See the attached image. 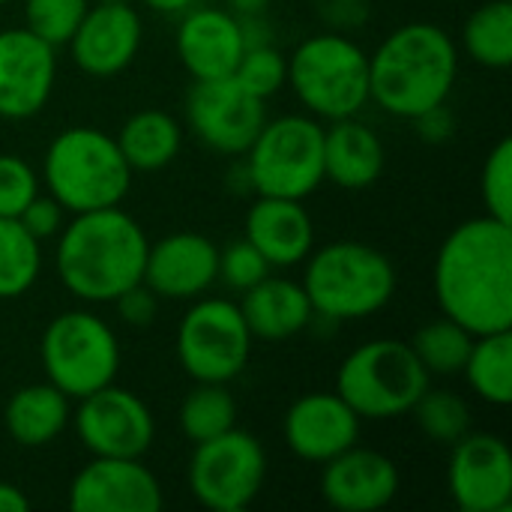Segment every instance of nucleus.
Wrapping results in <instances>:
<instances>
[{
    "mask_svg": "<svg viewBox=\"0 0 512 512\" xmlns=\"http://www.w3.org/2000/svg\"><path fill=\"white\" fill-rule=\"evenodd\" d=\"M441 315L468 333L512 330V225L483 213L456 225L432 267Z\"/></svg>",
    "mask_w": 512,
    "mask_h": 512,
    "instance_id": "1",
    "label": "nucleus"
},
{
    "mask_svg": "<svg viewBox=\"0 0 512 512\" xmlns=\"http://www.w3.org/2000/svg\"><path fill=\"white\" fill-rule=\"evenodd\" d=\"M150 237L135 216L117 207L72 213L57 234V276L81 303H111L141 282Z\"/></svg>",
    "mask_w": 512,
    "mask_h": 512,
    "instance_id": "2",
    "label": "nucleus"
},
{
    "mask_svg": "<svg viewBox=\"0 0 512 512\" xmlns=\"http://www.w3.org/2000/svg\"><path fill=\"white\" fill-rule=\"evenodd\" d=\"M459 78V45L432 21H408L369 54V102L399 120H414L450 99Z\"/></svg>",
    "mask_w": 512,
    "mask_h": 512,
    "instance_id": "3",
    "label": "nucleus"
},
{
    "mask_svg": "<svg viewBox=\"0 0 512 512\" xmlns=\"http://www.w3.org/2000/svg\"><path fill=\"white\" fill-rule=\"evenodd\" d=\"M303 291L315 318L330 324H348L378 315L390 306L399 276L393 261L369 243L336 240L315 246L303 261Z\"/></svg>",
    "mask_w": 512,
    "mask_h": 512,
    "instance_id": "4",
    "label": "nucleus"
},
{
    "mask_svg": "<svg viewBox=\"0 0 512 512\" xmlns=\"http://www.w3.org/2000/svg\"><path fill=\"white\" fill-rule=\"evenodd\" d=\"M132 174L111 135L96 126H69L45 147L39 180L66 213H87L123 204Z\"/></svg>",
    "mask_w": 512,
    "mask_h": 512,
    "instance_id": "5",
    "label": "nucleus"
},
{
    "mask_svg": "<svg viewBox=\"0 0 512 512\" xmlns=\"http://www.w3.org/2000/svg\"><path fill=\"white\" fill-rule=\"evenodd\" d=\"M288 87L315 120L357 117L369 105V54L348 33H315L288 54Z\"/></svg>",
    "mask_w": 512,
    "mask_h": 512,
    "instance_id": "6",
    "label": "nucleus"
},
{
    "mask_svg": "<svg viewBox=\"0 0 512 512\" xmlns=\"http://www.w3.org/2000/svg\"><path fill=\"white\" fill-rule=\"evenodd\" d=\"M432 375L402 339H372L357 345L336 372V393L360 420H393L411 414Z\"/></svg>",
    "mask_w": 512,
    "mask_h": 512,
    "instance_id": "7",
    "label": "nucleus"
},
{
    "mask_svg": "<svg viewBox=\"0 0 512 512\" xmlns=\"http://www.w3.org/2000/svg\"><path fill=\"white\" fill-rule=\"evenodd\" d=\"M243 162L255 195L303 201L324 183V123L306 111L267 117Z\"/></svg>",
    "mask_w": 512,
    "mask_h": 512,
    "instance_id": "8",
    "label": "nucleus"
},
{
    "mask_svg": "<svg viewBox=\"0 0 512 512\" xmlns=\"http://www.w3.org/2000/svg\"><path fill=\"white\" fill-rule=\"evenodd\" d=\"M39 360L45 381L78 402L117 381L120 342L96 312L66 309L42 330Z\"/></svg>",
    "mask_w": 512,
    "mask_h": 512,
    "instance_id": "9",
    "label": "nucleus"
},
{
    "mask_svg": "<svg viewBox=\"0 0 512 512\" xmlns=\"http://www.w3.org/2000/svg\"><path fill=\"white\" fill-rule=\"evenodd\" d=\"M192 447L186 483L204 510L243 512L255 504L267 483V450L252 432L234 426Z\"/></svg>",
    "mask_w": 512,
    "mask_h": 512,
    "instance_id": "10",
    "label": "nucleus"
},
{
    "mask_svg": "<svg viewBox=\"0 0 512 512\" xmlns=\"http://www.w3.org/2000/svg\"><path fill=\"white\" fill-rule=\"evenodd\" d=\"M252 342L234 300L201 294L177 327V360L192 381L231 384L249 366Z\"/></svg>",
    "mask_w": 512,
    "mask_h": 512,
    "instance_id": "11",
    "label": "nucleus"
},
{
    "mask_svg": "<svg viewBox=\"0 0 512 512\" xmlns=\"http://www.w3.org/2000/svg\"><path fill=\"white\" fill-rule=\"evenodd\" d=\"M69 423L90 456L144 459L156 441V420L147 402L117 384L78 399Z\"/></svg>",
    "mask_w": 512,
    "mask_h": 512,
    "instance_id": "12",
    "label": "nucleus"
},
{
    "mask_svg": "<svg viewBox=\"0 0 512 512\" xmlns=\"http://www.w3.org/2000/svg\"><path fill=\"white\" fill-rule=\"evenodd\" d=\"M267 120V102L234 78L195 81L186 96L189 132L219 156H243Z\"/></svg>",
    "mask_w": 512,
    "mask_h": 512,
    "instance_id": "13",
    "label": "nucleus"
},
{
    "mask_svg": "<svg viewBox=\"0 0 512 512\" xmlns=\"http://www.w3.org/2000/svg\"><path fill=\"white\" fill-rule=\"evenodd\" d=\"M447 489L462 512H507L512 507V453L492 432H468L453 444Z\"/></svg>",
    "mask_w": 512,
    "mask_h": 512,
    "instance_id": "14",
    "label": "nucleus"
},
{
    "mask_svg": "<svg viewBox=\"0 0 512 512\" xmlns=\"http://www.w3.org/2000/svg\"><path fill=\"white\" fill-rule=\"evenodd\" d=\"M57 84V48L27 27L0 30V117H36Z\"/></svg>",
    "mask_w": 512,
    "mask_h": 512,
    "instance_id": "15",
    "label": "nucleus"
},
{
    "mask_svg": "<svg viewBox=\"0 0 512 512\" xmlns=\"http://www.w3.org/2000/svg\"><path fill=\"white\" fill-rule=\"evenodd\" d=\"M66 504L72 512H159L165 492L141 459L93 456L72 477Z\"/></svg>",
    "mask_w": 512,
    "mask_h": 512,
    "instance_id": "16",
    "label": "nucleus"
},
{
    "mask_svg": "<svg viewBox=\"0 0 512 512\" xmlns=\"http://www.w3.org/2000/svg\"><path fill=\"white\" fill-rule=\"evenodd\" d=\"M144 39V24L132 3H90L72 33V63L90 78H114L132 66Z\"/></svg>",
    "mask_w": 512,
    "mask_h": 512,
    "instance_id": "17",
    "label": "nucleus"
},
{
    "mask_svg": "<svg viewBox=\"0 0 512 512\" xmlns=\"http://www.w3.org/2000/svg\"><path fill=\"white\" fill-rule=\"evenodd\" d=\"M360 426L363 420L336 390L306 393L288 405L282 438L297 459L309 465H324L360 441Z\"/></svg>",
    "mask_w": 512,
    "mask_h": 512,
    "instance_id": "18",
    "label": "nucleus"
},
{
    "mask_svg": "<svg viewBox=\"0 0 512 512\" xmlns=\"http://www.w3.org/2000/svg\"><path fill=\"white\" fill-rule=\"evenodd\" d=\"M141 282L159 300H198L219 282V246L195 231H174L147 249Z\"/></svg>",
    "mask_w": 512,
    "mask_h": 512,
    "instance_id": "19",
    "label": "nucleus"
},
{
    "mask_svg": "<svg viewBox=\"0 0 512 512\" xmlns=\"http://www.w3.org/2000/svg\"><path fill=\"white\" fill-rule=\"evenodd\" d=\"M321 498L339 512H378L399 495L396 462L360 444L321 465Z\"/></svg>",
    "mask_w": 512,
    "mask_h": 512,
    "instance_id": "20",
    "label": "nucleus"
},
{
    "mask_svg": "<svg viewBox=\"0 0 512 512\" xmlns=\"http://www.w3.org/2000/svg\"><path fill=\"white\" fill-rule=\"evenodd\" d=\"M177 57L195 81L231 78L246 45L237 15L219 6H192L177 24Z\"/></svg>",
    "mask_w": 512,
    "mask_h": 512,
    "instance_id": "21",
    "label": "nucleus"
},
{
    "mask_svg": "<svg viewBox=\"0 0 512 512\" xmlns=\"http://www.w3.org/2000/svg\"><path fill=\"white\" fill-rule=\"evenodd\" d=\"M243 237L267 258L276 270L297 267L315 249V222L303 201L258 195L246 210Z\"/></svg>",
    "mask_w": 512,
    "mask_h": 512,
    "instance_id": "22",
    "label": "nucleus"
},
{
    "mask_svg": "<svg viewBox=\"0 0 512 512\" xmlns=\"http://www.w3.org/2000/svg\"><path fill=\"white\" fill-rule=\"evenodd\" d=\"M384 141L357 117H342L324 126V180L360 192L384 174Z\"/></svg>",
    "mask_w": 512,
    "mask_h": 512,
    "instance_id": "23",
    "label": "nucleus"
},
{
    "mask_svg": "<svg viewBox=\"0 0 512 512\" xmlns=\"http://www.w3.org/2000/svg\"><path fill=\"white\" fill-rule=\"evenodd\" d=\"M237 306L243 312L252 339H264V342H285L303 333L315 318L303 285L273 273L264 276L249 291H243V300Z\"/></svg>",
    "mask_w": 512,
    "mask_h": 512,
    "instance_id": "24",
    "label": "nucleus"
},
{
    "mask_svg": "<svg viewBox=\"0 0 512 512\" xmlns=\"http://www.w3.org/2000/svg\"><path fill=\"white\" fill-rule=\"evenodd\" d=\"M72 420V399L54 384H27L3 408V426L18 447L39 450L54 444Z\"/></svg>",
    "mask_w": 512,
    "mask_h": 512,
    "instance_id": "25",
    "label": "nucleus"
},
{
    "mask_svg": "<svg viewBox=\"0 0 512 512\" xmlns=\"http://www.w3.org/2000/svg\"><path fill=\"white\" fill-rule=\"evenodd\" d=\"M114 141L132 171H162L183 147V126L168 111L144 108L120 126Z\"/></svg>",
    "mask_w": 512,
    "mask_h": 512,
    "instance_id": "26",
    "label": "nucleus"
},
{
    "mask_svg": "<svg viewBox=\"0 0 512 512\" xmlns=\"http://www.w3.org/2000/svg\"><path fill=\"white\" fill-rule=\"evenodd\" d=\"M462 372L483 402L507 408L512 402V330L474 336Z\"/></svg>",
    "mask_w": 512,
    "mask_h": 512,
    "instance_id": "27",
    "label": "nucleus"
},
{
    "mask_svg": "<svg viewBox=\"0 0 512 512\" xmlns=\"http://www.w3.org/2000/svg\"><path fill=\"white\" fill-rule=\"evenodd\" d=\"M465 54L486 69L512 66V0H486L480 3L462 30Z\"/></svg>",
    "mask_w": 512,
    "mask_h": 512,
    "instance_id": "28",
    "label": "nucleus"
},
{
    "mask_svg": "<svg viewBox=\"0 0 512 512\" xmlns=\"http://www.w3.org/2000/svg\"><path fill=\"white\" fill-rule=\"evenodd\" d=\"M180 429L192 444L210 441L237 426V402L228 393V384L195 381V387L180 402Z\"/></svg>",
    "mask_w": 512,
    "mask_h": 512,
    "instance_id": "29",
    "label": "nucleus"
},
{
    "mask_svg": "<svg viewBox=\"0 0 512 512\" xmlns=\"http://www.w3.org/2000/svg\"><path fill=\"white\" fill-rule=\"evenodd\" d=\"M42 273V243L18 222L0 216V300L27 294Z\"/></svg>",
    "mask_w": 512,
    "mask_h": 512,
    "instance_id": "30",
    "label": "nucleus"
},
{
    "mask_svg": "<svg viewBox=\"0 0 512 512\" xmlns=\"http://www.w3.org/2000/svg\"><path fill=\"white\" fill-rule=\"evenodd\" d=\"M408 345L429 375L450 378V375H462V366L474 345V333H468L462 324L441 315L423 324Z\"/></svg>",
    "mask_w": 512,
    "mask_h": 512,
    "instance_id": "31",
    "label": "nucleus"
},
{
    "mask_svg": "<svg viewBox=\"0 0 512 512\" xmlns=\"http://www.w3.org/2000/svg\"><path fill=\"white\" fill-rule=\"evenodd\" d=\"M420 432L435 441V444H447L453 447L459 438H465L471 432V405L453 393V390H435L432 384L426 387V393L414 402L411 408Z\"/></svg>",
    "mask_w": 512,
    "mask_h": 512,
    "instance_id": "32",
    "label": "nucleus"
},
{
    "mask_svg": "<svg viewBox=\"0 0 512 512\" xmlns=\"http://www.w3.org/2000/svg\"><path fill=\"white\" fill-rule=\"evenodd\" d=\"M87 9L90 0H24V27L60 48L72 39Z\"/></svg>",
    "mask_w": 512,
    "mask_h": 512,
    "instance_id": "33",
    "label": "nucleus"
},
{
    "mask_svg": "<svg viewBox=\"0 0 512 512\" xmlns=\"http://www.w3.org/2000/svg\"><path fill=\"white\" fill-rule=\"evenodd\" d=\"M231 78L243 90H249L252 96L267 102L270 96H276L288 84V54H282L273 42L258 45V48H246Z\"/></svg>",
    "mask_w": 512,
    "mask_h": 512,
    "instance_id": "34",
    "label": "nucleus"
},
{
    "mask_svg": "<svg viewBox=\"0 0 512 512\" xmlns=\"http://www.w3.org/2000/svg\"><path fill=\"white\" fill-rule=\"evenodd\" d=\"M480 195L489 216L512 225V141L501 138L483 162Z\"/></svg>",
    "mask_w": 512,
    "mask_h": 512,
    "instance_id": "35",
    "label": "nucleus"
},
{
    "mask_svg": "<svg viewBox=\"0 0 512 512\" xmlns=\"http://www.w3.org/2000/svg\"><path fill=\"white\" fill-rule=\"evenodd\" d=\"M42 192L39 171L15 153H0V216L18 219L21 210Z\"/></svg>",
    "mask_w": 512,
    "mask_h": 512,
    "instance_id": "36",
    "label": "nucleus"
},
{
    "mask_svg": "<svg viewBox=\"0 0 512 512\" xmlns=\"http://www.w3.org/2000/svg\"><path fill=\"white\" fill-rule=\"evenodd\" d=\"M270 273H273V267L246 237L219 249V282H225L237 294L249 291L252 285H258Z\"/></svg>",
    "mask_w": 512,
    "mask_h": 512,
    "instance_id": "37",
    "label": "nucleus"
},
{
    "mask_svg": "<svg viewBox=\"0 0 512 512\" xmlns=\"http://www.w3.org/2000/svg\"><path fill=\"white\" fill-rule=\"evenodd\" d=\"M318 21L324 24V30L333 33H357L369 24L372 15V3L369 0H312Z\"/></svg>",
    "mask_w": 512,
    "mask_h": 512,
    "instance_id": "38",
    "label": "nucleus"
},
{
    "mask_svg": "<svg viewBox=\"0 0 512 512\" xmlns=\"http://www.w3.org/2000/svg\"><path fill=\"white\" fill-rule=\"evenodd\" d=\"M18 222L42 243V240H48V237H57L60 234V228L66 225V210L48 195V192H39L24 210H21V216H18Z\"/></svg>",
    "mask_w": 512,
    "mask_h": 512,
    "instance_id": "39",
    "label": "nucleus"
},
{
    "mask_svg": "<svg viewBox=\"0 0 512 512\" xmlns=\"http://www.w3.org/2000/svg\"><path fill=\"white\" fill-rule=\"evenodd\" d=\"M111 303L117 309V318L129 327H150L159 315V297L144 282H135Z\"/></svg>",
    "mask_w": 512,
    "mask_h": 512,
    "instance_id": "40",
    "label": "nucleus"
},
{
    "mask_svg": "<svg viewBox=\"0 0 512 512\" xmlns=\"http://www.w3.org/2000/svg\"><path fill=\"white\" fill-rule=\"evenodd\" d=\"M414 126H417V135L423 141H429V144H447L456 135V117H453V111H450L447 102L432 105L423 114H417L414 117Z\"/></svg>",
    "mask_w": 512,
    "mask_h": 512,
    "instance_id": "41",
    "label": "nucleus"
},
{
    "mask_svg": "<svg viewBox=\"0 0 512 512\" xmlns=\"http://www.w3.org/2000/svg\"><path fill=\"white\" fill-rule=\"evenodd\" d=\"M237 21H240V33H243L246 48H258V45L273 42V27H270L267 15H246V18H237Z\"/></svg>",
    "mask_w": 512,
    "mask_h": 512,
    "instance_id": "42",
    "label": "nucleus"
},
{
    "mask_svg": "<svg viewBox=\"0 0 512 512\" xmlns=\"http://www.w3.org/2000/svg\"><path fill=\"white\" fill-rule=\"evenodd\" d=\"M30 510V498L15 486L0 480V512H24Z\"/></svg>",
    "mask_w": 512,
    "mask_h": 512,
    "instance_id": "43",
    "label": "nucleus"
},
{
    "mask_svg": "<svg viewBox=\"0 0 512 512\" xmlns=\"http://www.w3.org/2000/svg\"><path fill=\"white\" fill-rule=\"evenodd\" d=\"M273 0H225L228 12L237 15V18H246V15H267Z\"/></svg>",
    "mask_w": 512,
    "mask_h": 512,
    "instance_id": "44",
    "label": "nucleus"
},
{
    "mask_svg": "<svg viewBox=\"0 0 512 512\" xmlns=\"http://www.w3.org/2000/svg\"><path fill=\"white\" fill-rule=\"evenodd\" d=\"M141 3L159 15H183L186 9L195 6V0H141Z\"/></svg>",
    "mask_w": 512,
    "mask_h": 512,
    "instance_id": "45",
    "label": "nucleus"
},
{
    "mask_svg": "<svg viewBox=\"0 0 512 512\" xmlns=\"http://www.w3.org/2000/svg\"><path fill=\"white\" fill-rule=\"evenodd\" d=\"M96 3H132V0H96Z\"/></svg>",
    "mask_w": 512,
    "mask_h": 512,
    "instance_id": "46",
    "label": "nucleus"
},
{
    "mask_svg": "<svg viewBox=\"0 0 512 512\" xmlns=\"http://www.w3.org/2000/svg\"><path fill=\"white\" fill-rule=\"evenodd\" d=\"M6 3H12V0H0V6H6Z\"/></svg>",
    "mask_w": 512,
    "mask_h": 512,
    "instance_id": "47",
    "label": "nucleus"
}]
</instances>
